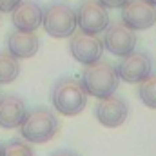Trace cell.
I'll use <instances>...</instances> for the list:
<instances>
[{"label":"cell","mask_w":156,"mask_h":156,"mask_svg":"<svg viewBox=\"0 0 156 156\" xmlns=\"http://www.w3.org/2000/svg\"><path fill=\"white\" fill-rule=\"evenodd\" d=\"M94 115H96V120L104 125V127H109V129H115V127H120L127 116H129V107L127 104L118 98L115 94L107 96V98H102L94 109Z\"/></svg>","instance_id":"obj_10"},{"label":"cell","mask_w":156,"mask_h":156,"mask_svg":"<svg viewBox=\"0 0 156 156\" xmlns=\"http://www.w3.org/2000/svg\"><path fill=\"white\" fill-rule=\"evenodd\" d=\"M42 26L45 33L53 38H69L75 35L78 27L76 11L67 4H51L47 9H44V20Z\"/></svg>","instance_id":"obj_4"},{"label":"cell","mask_w":156,"mask_h":156,"mask_svg":"<svg viewBox=\"0 0 156 156\" xmlns=\"http://www.w3.org/2000/svg\"><path fill=\"white\" fill-rule=\"evenodd\" d=\"M53 156H76V154L71 153V151H58V153H55Z\"/></svg>","instance_id":"obj_19"},{"label":"cell","mask_w":156,"mask_h":156,"mask_svg":"<svg viewBox=\"0 0 156 156\" xmlns=\"http://www.w3.org/2000/svg\"><path fill=\"white\" fill-rule=\"evenodd\" d=\"M147 2H151V4H153V5L156 7V0H147Z\"/></svg>","instance_id":"obj_20"},{"label":"cell","mask_w":156,"mask_h":156,"mask_svg":"<svg viewBox=\"0 0 156 156\" xmlns=\"http://www.w3.org/2000/svg\"><path fill=\"white\" fill-rule=\"evenodd\" d=\"M69 51L76 62L83 64V66H91L94 62H100V58L105 51V45H104V40L98 38V35L76 33L71 37Z\"/></svg>","instance_id":"obj_8"},{"label":"cell","mask_w":156,"mask_h":156,"mask_svg":"<svg viewBox=\"0 0 156 156\" xmlns=\"http://www.w3.org/2000/svg\"><path fill=\"white\" fill-rule=\"evenodd\" d=\"M120 80L127 83H140L142 80L151 75L153 71V62L147 53L142 51H133L127 56H122L120 64L116 66Z\"/></svg>","instance_id":"obj_7"},{"label":"cell","mask_w":156,"mask_h":156,"mask_svg":"<svg viewBox=\"0 0 156 156\" xmlns=\"http://www.w3.org/2000/svg\"><path fill=\"white\" fill-rule=\"evenodd\" d=\"M58 127L60 123L55 116V113L40 107L26 115L20 125V134L29 144H45L51 138H55V134L58 133Z\"/></svg>","instance_id":"obj_3"},{"label":"cell","mask_w":156,"mask_h":156,"mask_svg":"<svg viewBox=\"0 0 156 156\" xmlns=\"http://www.w3.org/2000/svg\"><path fill=\"white\" fill-rule=\"evenodd\" d=\"M122 22L133 31H144L156 24V7L147 0H129L122 7Z\"/></svg>","instance_id":"obj_6"},{"label":"cell","mask_w":156,"mask_h":156,"mask_svg":"<svg viewBox=\"0 0 156 156\" xmlns=\"http://www.w3.org/2000/svg\"><path fill=\"white\" fill-rule=\"evenodd\" d=\"M104 45L115 56H127L136 47V33L129 29L123 22L122 24H109L105 29Z\"/></svg>","instance_id":"obj_9"},{"label":"cell","mask_w":156,"mask_h":156,"mask_svg":"<svg viewBox=\"0 0 156 156\" xmlns=\"http://www.w3.org/2000/svg\"><path fill=\"white\" fill-rule=\"evenodd\" d=\"M20 75V64L18 58H15L11 53L2 51L0 53V83H11Z\"/></svg>","instance_id":"obj_14"},{"label":"cell","mask_w":156,"mask_h":156,"mask_svg":"<svg viewBox=\"0 0 156 156\" xmlns=\"http://www.w3.org/2000/svg\"><path fill=\"white\" fill-rule=\"evenodd\" d=\"M0 156H35L31 145L22 140H9L7 144L0 145Z\"/></svg>","instance_id":"obj_16"},{"label":"cell","mask_w":156,"mask_h":156,"mask_svg":"<svg viewBox=\"0 0 156 156\" xmlns=\"http://www.w3.org/2000/svg\"><path fill=\"white\" fill-rule=\"evenodd\" d=\"M105 7H109V9H122L129 0H100Z\"/></svg>","instance_id":"obj_18"},{"label":"cell","mask_w":156,"mask_h":156,"mask_svg":"<svg viewBox=\"0 0 156 156\" xmlns=\"http://www.w3.org/2000/svg\"><path fill=\"white\" fill-rule=\"evenodd\" d=\"M138 96L149 109H156V75H149L145 80L140 82Z\"/></svg>","instance_id":"obj_15"},{"label":"cell","mask_w":156,"mask_h":156,"mask_svg":"<svg viewBox=\"0 0 156 156\" xmlns=\"http://www.w3.org/2000/svg\"><path fill=\"white\" fill-rule=\"evenodd\" d=\"M22 0H0V13H11Z\"/></svg>","instance_id":"obj_17"},{"label":"cell","mask_w":156,"mask_h":156,"mask_svg":"<svg viewBox=\"0 0 156 156\" xmlns=\"http://www.w3.org/2000/svg\"><path fill=\"white\" fill-rule=\"evenodd\" d=\"M38 47H40V40L35 33L15 29L7 37V53H11L18 60L35 56L38 53Z\"/></svg>","instance_id":"obj_13"},{"label":"cell","mask_w":156,"mask_h":156,"mask_svg":"<svg viewBox=\"0 0 156 156\" xmlns=\"http://www.w3.org/2000/svg\"><path fill=\"white\" fill-rule=\"evenodd\" d=\"M53 107L64 116H76L87 105V93L82 85L73 78H62L55 83L51 93Z\"/></svg>","instance_id":"obj_2"},{"label":"cell","mask_w":156,"mask_h":156,"mask_svg":"<svg viewBox=\"0 0 156 156\" xmlns=\"http://www.w3.org/2000/svg\"><path fill=\"white\" fill-rule=\"evenodd\" d=\"M44 20V9L37 2H20L13 11H11V22L15 29L18 31H29L35 33L42 26Z\"/></svg>","instance_id":"obj_11"},{"label":"cell","mask_w":156,"mask_h":156,"mask_svg":"<svg viewBox=\"0 0 156 156\" xmlns=\"http://www.w3.org/2000/svg\"><path fill=\"white\" fill-rule=\"evenodd\" d=\"M26 115H27V107L22 98L13 94L0 96V127L2 129L20 127Z\"/></svg>","instance_id":"obj_12"},{"label":"cell","mask_w":156,"mask_h":156,"mask_svg":"<svg viewBox=\"0 0 156 156\" xmlns=\"http://www.w3.org/2000/svg\"><path fill=\"white\" fill-rule=\"evenodd\" d=\"M76 22L82 33L100 35L109 26L107 7L100 0H85V2L80 4V7L76 11Z\"/></svg>","instance_id":"obj_5"},{"label":"cell","mask_w":156,"mask_h":156,"mask_svg":"<svg viewBox=\"0 0 156 156\" xmlns=\"http://www.w3.org/2000/svg\"><path fill=\"white\" fill-rule=\"evenodd\" d=\"M120 83V76L115 66L109 62H94L85 67L82 75V85L87 94L102 100L115 94Z\"/></svg>","instance_id":"obj_1"}]
</instances>
